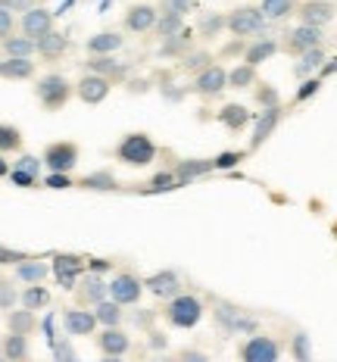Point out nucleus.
I'll list each match as a JSON object with an SVG mask.
<instances>
[{"label": "nucleus", "instance_id": "680f3d73", "mask_svg": "<svg viewBox=\"0 0 337 362\" xmlns=\"http://www.w3.org/2000/svg\"><path fill=\"white\" fill-rule=\"evenodd\" d=\"M328 75H337V59H328V63H325V66H321L319 78H328Z\"/></svg>", "mask_w": 337, "mask_h": 362}, {"label": "nucleus", "instance_id": "c9c22d12", "mask_svg": "<svg viewBox=\"0 0 337 362\" xmlns=\"http://www.w3.org/2000/svg\"><path fill=\"white\" fill-rule=\"evenodd\" d=\"M256 81H259L256 69L247 66V63H237L235 69H228V88L231 90H253L256 88Z\"/></svg>", "mask_w": 337, "mask_h": 362}, {"label": "nucleus", "instance_id": "a878e982", "mask_svg": "<svg viewBox=\"0 0 337 362\" xmlns=\"http://www.w3.org/2000/svg\"><path fill=\"white\" fill-rule=\"evenodd\" d=\"M0 359H4V362H32V346H28V337L10 334V331H6V334L0 337Z\"/></svg>", "mask_w": 337, "mask_h": 362}, {"label": "nucleus", "instance_id": "bf43d9fd", "mask_svg": "<svg viewBox=\"0 0 337 362\" xmlns=\"http://www.w3.org/2000/svg\"><path fill=\"white\" fill-rule=\"evenodd\" d=\"M175 362H209V356H206L203 350H194V346H184V350L175 356Z\"/></svg>", "mask_w": 337, "mask_h": 362}, {"label": "nucleus", "instance_id": "3c124183", "mask_svg": "<svg viewBox=\"0 0 337 362\" xmlns=\"http://www.w3.org/2000/svg\"><path fill=\"white\" fill-rule=\"evenodd\" d=\"M16 13H10L6 6H0V41L4 37H10V35H16Z\"/></svg>", "mask_w": 337, "mask_h": 362}, {"label": "nucleus", "instance_id": "39448f33", "mask_svg": "<svg viewBox=\"0 0 337 362\" xmlns=\"http://www.w3.org/2000/svg\"><path fill=\"white\" fill-rule=\"evenodd\" d=\"M281 50L288 57H303V54H309V50H316L325 44V32L321 28H312V25H294L290 32H284L281 35Z\"/></svg>", "mask_w": 337, "mask_h": 362}, {"label": "nucleus", "instance_id": "49530a36", "mask_svg": "<svg viewBox=\"0 0 337 362\" xmlns=\"http://www.w3.org/2000/svg\"><path fill=\"white\" fill-rule=\"evenodd\" d=\"M321 90V78L319 75H312V78H306V81H300V88H297V94H294V103H306V100H312Z\"/></svg>", "mask_w": 337, "mask_h": 362}, {"label": "nucleus", "instance_id": "603ef678", "mask_svg": "<svg viewBox=\"0 0 337 362\" xmlns=\"http://www.w3.org/2000/svg\"><path fill=\"white\" fill-rule=\"evenodd\" d=\"M25 259H32V256L22 253V250H13V247H4V244H0V266H19V262H25Z\"/></svg>", "mask_w": 337, "mask_h": 362}, {"label": "nucleus", "instance_id": "c85d7f7f", "mask_svg": "<svg viewBox=\"0 0 337 362\" xmlns=\"http://www.w3.org/2000/svg\"><path fill=\"white\" fill-rule=\"evenodd\" d=\"M6 331H10V334L32 337L37 331V315L32 313V309H25V306L10 309V313H6Z\"/></svg>", "mask_w": 337, "mask_h": 362}, {"label": "nucleus", "instance_id": "13d9d810", "mask_svg": "<svg viewBox=\"0 0 337 362\" xmlns=\"http://www.w3.org/2000/svg\"><path fill=\"white\" fill-rule=\"evenodd\" d=\"M247 44H250V41H241V37H235V41H231V44H225V47H222V59H228V57H241L244 59V50H247Z\"/></svg>", "mask_w": 337, "mask_h": 362}, {"label": "nucleus", "instance_id": "b1692460", "mask_svg": "<svg viewBox=\"0 0 337 362\" xmlns=\"http://www.w3.org/2000/svg\"><path fill=\"white\" fill-rule=\"evenodd\" d=\"M122 47H125L122 32H97V35H91L85 41V50L91 57H112L116 50H122Z\"/></svg>", "mask_w": 337, "mask_h": 362}, {"label": "nucleus", "instance_id": "a211bd4d", "mask_svg": "<svg viewBox=\"0 0 337 362\" xmlns=\"http://www.w3.org/2000/svg\"><path fill=\"white\" fill-rule=\"evenodd\" d=\"M144 291H150L153 297H160V300H169L172 297H178V293H184L182 291V278H178V272H172V269H160V272H153V275H147L144 278Z\"/></svg>", "mask_w": 337, "mask_h": 362}, {"label": "nucleus", "instance_id": "338daca9", "mask_svg": "<svg viewBox=\"0 0 337 362\" xmlns=\"http://www.w3.org/2000/svg\"><path fill=\"white\" fill-rule=\"evenodd\" d=\"M334 4H337V0H334Z\"/></svg>", "mask_w": 337, "mask_h": 362}, {"label": "nucleus", "instance_id": "2eb2a0df", "mask_svg": "<svg viewBox=\"0 0 337 362\" xmlns=\"http://www.w3.org/2000/svg\"><path fill=\"white\" fill-rule=\"evenodd\" d=\"M63 328L69 337H88V334H97V319H94V309H85V306H66L63 309Z\"/></svg>", "mask_w": 337, "mask_h": 362}, {"label": "nucleus", "instance_id": "4468645a", "mask_svg": "<svg viewBox=\"0 0 337 362\" xmlns=\"http://www.w3.org/2000/svg\"><path fill=\"white\" fill-rule=\"evenodd\" d=\"M215 322H219L228 334H256V319L247 315L244 309H237V306L219 303L215 306Z\"/></svg>", "mask_w": 337, "mask_h": 362}, {"label": "nucleus", "instance_id": "9b49d317", "mask_svg": "<svg viewBox=\"0 0 337 362\" xmlns=\"http://www.w3.org/2000/svg\"><path fill=\"white\" fill-rule=\"evenodd\" d=\"M337 16V4L334 0H300L297 6V19L300 25H312V28H325L331 25Z\"/></svg>", "mask_w": 337, "mask_h": 362}, {"label": "nucleus", "instance_id": "7ed1b4c3", "mask_svg": "<svg viewBox=\"0 0 337 362\" xmlns=\"http://www.w3.org/2000/svg\"><path fill=\"white\" fill-rule=\"evenodd\" d=\"M203 313H206V306L200 297H194V293H178V297H172L166 303V313L162 315H166V322L172 328L191 331L203 322Z\"/></svg>", "mask_w": 337, "mask_h": 362}, {"label": "nucleus", "instance_id": "864d4df0", "mask_svg": "<svg viewBox=\"0 0 337 362\" xmlns=\"http://www.w3.org/2000/svg\"><path fill=\"white\" fill-rule=\"evenodd\" d=\"M44 187H50V191H66V187H75V178L72 175H59V172H50V175L44 178Z\"/></svg>", "mask_w": 337, "mask_h": 362}, {"label": "nucleus", "instance_id": "4d7b16f0", "mask_svg": "<svg viewBox=\"0 0 337 362\" xmlns=\"http://www.w3.org/2000/svg\"><path fill=\"white\" fill-rule=\"evenodd\" d=\"M54 362H75V350L69 341H57L54 344Z\"/></svg>", "mask_w": 337, "mask_h": 362}, {"label": "nucleus", "instance_id": "6e6552de", "mask_svg": "<svg viewBox=\"0 0 337 362\" xmlns=\"http://www.w3.org/2000/svg\"><path fill=\"white\" fill-rule=\"evenodd\" d=\"M107 284H110V300L119 306H134V303H141V297H144V281L129 269L116 272Z\"/></svg>", "mask_w": 337, "mask_h": 362}, {"label": "nucleus", "instance_id": "393cba45", "mask_svg": "<svg viewBox=\"0 0 337 362\" xmlns=\"http://www.w3.org/2000/svg\"><path fill=\"white\" fill-rule=\"evenodd\" d=\"M47 275H50V266L44 259H37V256L19 262V266L13 269V281L25 284V288H28V284H44V281H47Z\"/></svg>", "mask_w": 337, "mask_h": 362}, {"label": "nucleus", "instance_id": "9d476101", "mask_svg": "<svg viewBox=\"0 0 337 362\" xmlns=\"http://www.w3.org/2000/svg\"><path fill=\"white\" fill-rule=\"evenodd\" d=\"M222 90H228V69L219 63H213L209 69L194 75V81H191V94L203 97V100H213V97H219Z\"/></svg>", "mask_w": 337, "mask_h": 362}, {"label": "nucleus", "instance_id": "09e8293b", "mask_svg": "<svg viewBox=\"0 0 337 362\" xmlns=\"http://www.w3.org/2000/svg\"><path fill=\"white\" fill-rule=\"evenodd\" d=\"M237 163H244V150H228V153H219L213 160V169H219V172H225V169H235Z\"/></svg>", "mask_w": 337, "mask_h": 362}, {"label": "nucleus", "instance_id": "20e7f679", "mask_svg": "<svg viewBox=\"0 0 337 362\" xmlns=\"http://www.w3.org/2000/svg\"><path fill=\"white\" fill-rule=\"evenodd\" d=\"M78 160H81V147L75 144V141H54V144H47L41 153L44 169L59 172V175H72Z\"/></svg>", "mask_w": 337, "mask_h": 362}, {"label": "nucleus", "instance_id": "2f4dec72", "mask_svg": "<svg viewBox=\"0 0 337 362\" xmlns=\"http://www.w3.org/2000/svg\"><path fill=\"white\" fill-rule=\"evenodd\" d=\"M300 0H259V10L266 22H281L288 16H297Z\"/></svg>", "mask_w": 337, "mask_h": 362}, {"label": "nucleus", "instance_id": "c756f323", "mask_svg": "<svg viewBox=\"0 0 337 362\" xmlns=\"http://www.w3.org/2000/svg\"><path fill=\"white\" fill-rule=\"evenodd\" d=\"M191 50H194V32H191V28L178 32L175 37L160 41V57H169V59H184Z\"/></svg>", "mask_w": 337, "mask_h": 362}, {"label": "nucleus", "instance_id": "6ab92c4d", "mask_svg": "<svg viewBox=\"0 0 337 362\" xmlns=\"http://www.w3.org/2000/svg\"><path fill=\"white\" fill-rule=\"evenodd\" d=\"M281 119H284V110L281 107H272V110L256 112V119H253V134H250V150H259L262 144H266V141L275 134V128L281 125Z\"/></svg>", "mask_w": 337, "mask_h": 362}, {"label": "nucleus", "instance_id": "4be33fe9", "mask_svg": "<svg viewBox=\"0 0 337 362\" xmlns=\"http://www.w3.org/2000/svg\"><path fill=\"white\" fill-rule=\"evenodd\" d=\"M37 57L44 59V63H59L66 54H69V37H66L59 28H54V32H47L44 37H37Z\"/></svg>", "mask_w": 337, "mask_h": 362}, {"label": "nucleus", "instance_id": "5701e85b", "mask_svg": "<svg viewBox=\"0 0 337 362\" xmlns=\"http://www.w3.org/2000/svg\"><path fill=\"white\" fill-rule=\"evenodd\" d=\"M278 50H281V44L275 41V37H253V41L247 44L241 63L253 66V69H259V66H262V63H268V59L278 54Z\"/></svg>", "mask_w": 337, "mask_h": 362}, {"label": "nucleus", "instance_id": "5fc2aeb1", "mask_svg": "<svg viewBox=\"0 0 337 362\" xmlns=\"http://www.w3.org/2000/svg\"><path fill=\"white\" fill-rule=\"evenodd\" d=\"M150 187H153V191H172V187H178L175 172H160V175H153Z\"/></svg>", "mask_w": 337, "mask_h": 362}, {"label": "nucleus", "instance_id": "dca6fc26", "mask_svg": "<svg viewBox=\"0 0 337 362\" xmlns=\"http://www.w3.org/2000/svg\"><path fill=\"white\" fill-rule=\"evenodd\" d=\"M110 90H112V81L100 78V75H94V72H85L78 81H75V97H78L81 103H88V107L103 103L110 97Z\"/></svg>", "mask_w": 337, "mask_h": 362}, {"label": "nucleus", "instance_id": "f3484780", "mask_svg": "<svg viewBox=\"0 0 337 362\" xmlns=\"http://www.w3.org/2000/svg\"><path fill=\"white\" fill-rule=\"evenodd\" d=\"M103 300H110V284L103 281L100 275H91V272H88V275L78 281V288H75V306L94 309L97 303H103Z\"/></svg>", "mask_w": 337, "mask_h": 362}, {"label": "nucleus", "instance_id": "c03bdc74", "mask_svg": "<svg viewBox=\"0 0 337 362\" xmlns=\"http://www.w3.org/2000/svg\"><path fill=\"white\" fill-rule=\"evenodd\" d=\"M19 306V288L13 278L0 275V313H10V309Z\"/></svg>", "mask_w": 337, "mask_h": 362}, {"label": "nucleus", "instance_id": "f257e3e1", "mask_svg": "<svg viewBox=\"0 0 337 362\" xmlns=\"http://www.w3.org/2000/svg\"><path fill=\"white\" fill-rule=\"evenodd\" d=\"M156 153H160V147L147 132H129L112 150V156L122 165H129V169H147L156 160Z\"/></svg>", "mask_w": 337, "mask_h": 362}, {"label": "nucleus", "instance_id": "37998d69", "mask_svg": "<svg viewBox=\"0 0 337 362\" xmlns=\"http://www.w3.org/2000/svg\"><path fill=\"white\" fill-rule=\"evenodd\" d=\"M156 37L166 41V37H175L178 32H184V19L182 16H172V13H160V22H156Z\"/></svg>", "mask_w": 337, "mask_h": 362}, {"label": "nucleus", "instance_id": "cd10ccee", "mask_svg": "<svg viewBox=\"0 0 337 362\" xmlns=\"http://www.w3.org/2000/svg\"><path fill=\"white\" fill-rule=\"evenodd\" d=\"M215 119H219V122L228 128V132H235V134H237V132H244V128L250 125L256 116H253V112L247 110L244 103H225V107L215 112Z\"/></svg>", "mask_w": 337, "mask_h": 362}, {"label": "nucleus", "instance_id": "72a5a7b5", "mask_svg": "<svg viewBox=\"0 0 337 362\" xmlns=\"http://www.w3.org/2000/svg\"><path fill=\"white\" fill-rule=\"evenodd\" d=\"M328 63V57H325V50L316 47V50H309V54H303L294 63V75L300 81H306V78H312V72H321V66Z\"/></svg>", "mask_w": 337, "mask_h": 362}, {"label": "nucleus", "instance_id": "f704fd0d", "mask_svg": "<svg viewBox=\"0 0 337 362\" xmlns=\"http://www.w3.org/2000/svg\"><path fill=\"white\" fill-rule=\"evenodd\" d=\"M172 172H175L178 185H187V181H194V178L209 175V172H213V160H182Z\"/></svg>", "mask_w": 337, "mask_h": 362}, {"label": "nucleus", "instance_id": "ddd939ff", "mask_svg": "<svg viewBox=\"0 0 337 362\" xmlns=\"http://www.w3.org/2000/svg\"><path fill=\"white\" fill-rule=\"evenodd\" d=\"M54 28H57V19H54V13H50L47 6H32L28 13H22L19 16V35L32 37V41L44 37L47 32H54Z\"/></svg>", "mask_w": 337, "mask_h": 362}, {"label": "nucleus", "instance_id": "4c0bfd02", "mask_svg": "<svg viewBox=\"0 0 337 362\" xmlns=\"http://www.w3.org/2000/svg\"><path fill=\"white\" fill-rule=\"evenodd\" d=\"M25 138H22V128L13 122H0V156L6 153H19Z\"/></svg>", "mask_w": 337, "mask_h": 362}, {"label": "nucleus", "instance_id": "aec40b11", "mask_svg": "<svg viewBox=\"0 0 337 362\" xmlns=\"http://www.w3.org/2000/svg\"><path fill=\"white\" fill-rule=\"evenodd\" d=\"M94 344L100 350V356H125L131 350V337L122 328H100L94 334Z\"/></svg>", "mask_w": 337, "mask_h": 362}, {"label": "nucleus", "instance_id": "a19ab883", "mask_svg": "<svg viewBox=\"0 0 337 362\" xmlns=\"http://www.w3.org/2000/svg\"><path fill=\"white\" fill-rule=\"evenodd\" d=\"M215 63V57L209 54V50H191L184 59H178V66H182V72H191V75H200L203 69Z\"/></svg>", "mask_w": 337, "mask_h": 362}, {"label": "nucleus", "instance_id": "f8f14e48", "mask_svg": "<svg viewBox=\"0 0 337 362\" xmlns=\"http://www.w3.org/2000/svg\"><path fill=\"white\" fill-rule=\"evenodd\" d=\"M156 22H160V6H153V4H129L125 6V16H122L125 32L147 35L156 28Z\"/></svg>", "mask_w": 337, "mask_h": 362}, {"label": "nucleus", "instance_id": "de8ad7c7", "mask_svg": "<svg viewBox=\"0 0 337 362\" xmlns=\"http://www.w3.org/2000/svg\"><path fill=\"white\" fill-rule=\"evenodd\" d=\"M160 13H172V16H187V13L194 10V0H160Z\"/></svg>", "mask_w": 337, "mask_h": 362}, {"label": "nucleus", "instance_id": "a18cd8bd", "mask_svg": "<svg viewBox=\"0 0 337 362\" xmlns=\"http://www.w3.org/2000/svg\"><path fill=\"white\" fill-rule=\"evenodd\" d=\"M290 353H294V362H312V344L303 331L290 337Z\"/></svg>", "mask_w": 337, "mask_h": 362}, {"label": "nucleus", "instance_id": "bb28decb", "mask_svg": "<svg viewBox=\"0 0 337 362\" xmlns=\"http://www.w3.org/2000/svg\"><path fill=\"white\" fill-rule=\"evenodd\" d=\"M35 75H37V63H35V59L4 57V63H0V78H6V81H32Z\"/></svg>", "mask_w": 337, "mask_h": 362}, {"label": "nucleus", "instance_id": "58836bf2", "mask_svg": "<svg viewBox=\"0 0 337 362\" xmlns=\"http://www.w3.org/2000/svg\"><path fill=\"white\" fill-rule=\"evenodd\" d=\"M19 306H25V309H32V313H37V309L50 306V291L44 288V284H28V288L19 293Z\"/></svg>", "mask_w": 337, "mask_h": 362}, {"label": "nucleus", "instance_id": "7c9ffc66", "mask_svg": "<svg viewBox=\"0 0 337 362\" xmlns=\"http://www.w3.org/2000/svg\"><path fill=\"white\" fill-rule=\"evenodd\" d=\"M0 50H4V57H19V59H32L37 54V44L32 37L25 35H10L0 41Z\"/></svg>", "mask_w": 337, "mask_h": 362}, {"label": "nucleus", "instance_id": "ea45409f", "mask_svg": "<svg viewBox=\"0 0 337 362\" xmlns=\"http://www.w3.org/2000/svg\"><path fill=\"white\" fill-rule=\"evenodd\" d=\"M78 187H85V191H116L119 187V181H116V175L112 172H91V175H85V178H78L75 181Z\"/></svg>", "mask_w": 337, "mask_h": 362}, {"label": "nucleus", "instance_id": "e433bc0d", "mask_svg": "<svg viewBox=\"0 0 337 362\" xmlns=\"http://www.w3.org/2000/svg\"><path fill=\"white\" fill-rule=\"evenodd\" d=\"M225 28H228V16L225 13H203L197 22V35L203 37V41H213V37H219Z\"/></svg>", "mask_w": 337, "mask_h": 362}, {"label": "nucleus", "instance_id": "69168bd1", "mask_svg": "<svg viewBox=\"0 0 337 362\" xmlns=\"http://www.w3.org/2000/svg\"><path fill=\"white\" fill-rule=\"evenodd\" d=\"M0 63H4V59H0Z\"/></svg>", "mask_w": 337, "mask_h": 362}, {"label": "nucleus", "instance_id": "79ce46f5", "mask_svg": "<svg viewBox=\"0 0 337 362\" xmlns=\"http://www.w3.org/2000/svg\"><path fill=\"white\" fill-rule=\"evenodd\" d=\"M253 103H256L259 110L281 107V94H278V88L268 85V81H256V88H253Z\"/></svg>", "mask_w": 337, "mask_h": 362}, {"label": "nucleus", "instance_id": "1a4fd4ad", "mask_svg": "<svg viewBox=\"0 0 337 362\" xmlns=\"http://www.w3.org/2000/svg\"><path fill=\"white\" fill-rule=\"evenodd\" d=\"M50 272H54L57 284L63 291H75V288H78V281L85 278L88 266H85V259H81V256H75V253H57Z\"/></svg>", "mask_w": 337, "mask_h": 362}, {"label": "nucleus", "instance_id": "8fccbe9b", "mask_svg": "<svg viewBox=\"0 0 337 362\" xmlns=\"http://www.w3.org/2000/svg\"><path fill=\"white\" fill-rule=\"evenodd\" d=\"M13 169H19V172H28V175H41V169H44V163L37 160V156L32 153H22L16 163H13Z\"/></svg>", "mask_w": 337, "mask_h": 362}, {"label": "nucleus", "instance_id": "423d86ee", "mask_svg": "<svg viewBox=\"0 0 337 362\" xmlns=\"http://www.w3.org/2000/svg\"><path fill=\"white\" fill-rule=\"evenodd\" d=\"M228 32L235 37H241V41H247V37H253V35H262L266 32V16H262V10L253 4L235 6V10L228 13Z\"/></svg>", "mask_w": 337, "mask_h": 362}, {"label": "nucleus", "instance_id": "6e6d98bb", "mask_svg": "<svg viewBox=\"0 0 337 362\" xmlns=\"http://www.w3.org/2000/svg\"><path fill=\"white\" fill-rule=\"evenodd\" d=\"M6 178H10L16 187H37L41 185V178L37 175H28V172H19V169H10V175Z\"/></svg>", "mask_w": 337, "mask_h": 362}, {"label": "nucleus", "instance_id": "052dcab7", "mask_svg": "<svg viewBox=\"0 0 337 362\" xmlns=\"http://www.w3.org/2000/svg\"><path fill=\"white\" fill-rule=\"evenodd\" d=\"M85 266H88V272H91V275H103V272H110V269H112V266H110V259H88Z\"/></svg>", "mask_w": 337, "mask_h": 362}, {"label": "nucleus", "instance_id": "f03ea898", "mask_svg": "<svg viewBox=\"0 0 337 362\" xmlns=\"http://www.w3.org/2000/svg\"><path fill=\"white\" fill-rule=\"evenodd\" d=\"M35 97H37V103H41L44 112H59L75 97V85L66 78V75L47 72L35 81Z\"/></svg>", "mask_w": 337, "mask_h": 362}, {"label": "nucleus", "instance_id": "e2e57ef3", "mask_svg": "<svg viewBox=\"0 0 337 362\" xmlns=\"http://www.w3.org/2000/svg\"><path fill=\"white\" fill-rule=\"evenodd\" d=\"M10 169H13V165H10V163H6V160H4V156H0V178H4V175H10Z\"/></svg>", "mask_w": 337, "mask_h": 362}, {"label": "nucleus", "instance_id": "0e129e2a", "mask_svg": "<svg viewBox=\"0 0 337 362\" xmlns=\"http://www.w3.org/2000/svg\"><path fill=\"white\" fill-rule=\"evenodd\" d=\"M100 362H125V356H100Z\"/></svg>", "mask_w": 337, "mask_h": 362}, {"label": "nucleus", "instance_id": "412c9836", "mask_svg": "<svg viewBox=\"0 0 337 362\" xmlns=\"http://www.w3.org/2000/svg\"><path fill=\"white\" fill-rule=\"evenodd\" d=\"M85 72H94V75H100V78H107V81H125L129 78V63H119L116 57H88L85 59Z\"/></svg>", "mask_w": 337, "mask_h": 362}, {"label": "nucleus", "instance_id": "473e14b6", "mask_svg": "<svg viewBox=\"0 0 337 362\" xmlns=\"http://www.w3.org/2000/svg\"><path fill=\"white\" fill-rule=\"evenodd\" d=\"M94 319L100 328H122V319H125V306L112 303V300H103V303L94 306Z\"/></svg>", "mask_w": 337, "mask_h": 362}, {"label": "nucleus", "instance_id": "0eeeda50", "mask_svg": "<svg viewBox=\"0 0 337 362\" xmlns=\"http://www.w3.org/2000/svg\"><path fill=\"white\" fill-rule=\"evenodd\" d=\"M241 362H281V344L272 334H250L237 346Z\"/></svg>", "mask_w": 337, "mask_h": 362}]
</instances>
